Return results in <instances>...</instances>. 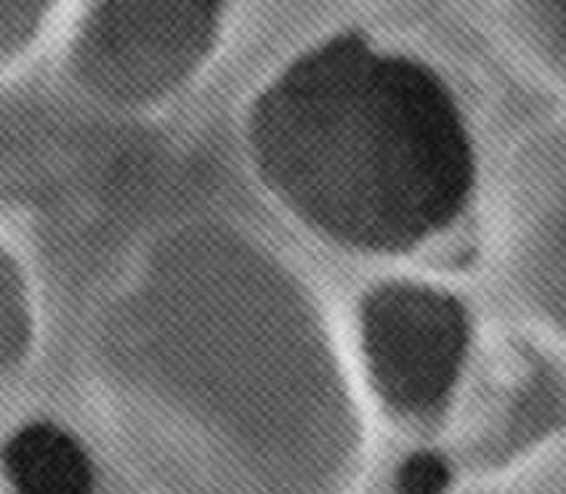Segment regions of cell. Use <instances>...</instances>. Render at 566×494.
Instances as JSON below:
<instances>
[{"instance_id":"obj_3","label":"cell","mask_w":566,"mask_h":494,"mask_svg":"<svg viewBox=\"0 0 566 494\" xmlns=\"http://www.w3.org/2000/svg\"><path fill=\"white\" fill-rule=\"evenodd\" d=\"M234 0H75L64 70L98 107L153 112L206 75Z\"/></svg>"},{"instance_id":"obj_9","label":"cell","mask_w":566,"mask_h":494,"mask_svg":"<svg viewBox=\"0 0 566 494\" xmlns=\"http://www.w3.org/2000/svg\"><path fill=\"white\" fill-rule=\"evenodd\" d=\"M62 0H0V77L28 62Z\"/></svg>"},{"instance_id":"obj_7","label":"cell","mask_w":566,"mask_h":494,"mask_svg":"<svg viewBox=\"0 0 566 494\" xmlns=\"http://www.w3.org/2000/svg\"><path fill=\"white\" fill-rule=\"evenodd\" d=\"M41 346V298L19 250L0 232V397L30 370Z\"/></svg>"},{"instance_id":"obj_6","label":"cell","mask_w":566,"mask_h":494,"mask_svg":"<svg viewBox=\"0 0 566 494\" xmlns=\"http://www.w3.org/2000/svg\"><path fill=\"white\" fill-rule=\"evenodd\" d=\"M3 494H94L83 441L54 420H30L0 441Z\"/></svg>"},{"instance_id":"obj_4","label":"cell","mask_w":566,"mask_h":494,"mask_svg":"<svg viewBox=\"0 0 566 494\" xmlns=\"http://www.w3.org/2000/svg\"><path fill=\"white\" fill-rule=\"evenodd\" d=\"M352 361L370 410L431 431L458 407L473 357V316L455 290L391 276L361 293Z\"/></svg>"},{"instance_id":"obj_8","label":"cell","mask_w":566,"mask_h":494,"mask_svg":"<svg viewBox=\"0 0 566 494\" xmlns=\"http://www.w3.org/2000/svg\"><path fill=\"white\" fill-rule=\"evenodd\" d=\"M500 22L516 54L566 91V0H500Z\"/></svg>"},{"instance_id":"obj_5","label":"cell","mask_w":566,"mask_h":494,"mask_svg":"<svg viewBox=\"0 0 566 494\" xmlns=\"http://www.w3.org/2000/svg\"><path fill=\"white\" fill-rule=\"evenodd\" d=\"M492 232L513 298L545 333L566 340V125L524 136L505 157Z\"/></svg>"},{"instance_id":"obj_1","label":"cell","mask_w":566,"mask_h":494,"mask_svg":"<svg viewBox=\"0 0 566 494\" xmlns=\"http://www.w3.org/2000/svg\"><path fill=\"white\" fill-rule=\"evenodd\" d=\"M85 388L142 494H357L370 404L312 282L195 216L130 255L85 333Z\"/></svg>"},{"instance_id":"obj_2","label":"cell","mask_w":566,"mask_h":494,"mask_svg":"<svg viewBox=\"0 0 566 494\" xmlns=\"http://www.w3.org/2000/svg\"><path fill=\"white\" fill-rule=\"evenodd\" d=\"M242 144L287 219L361 259L437 245L476 195V141L452 85L359 30L282 64L250 98Z\"/></svg>"},{"instance_id":"obj_10","label":"cell","mask_w":566,"mask_h":494,"mask_svg":"<svg viewBox=\"0 0 566 494\" xmlns=\"http://www.w3.org/2000/svg\"><path fill=\"white\" fill-rule=\"evenodd\" d=\"M447 484V471L431 454H418L410 460L399 479L401 494H442V486Z\"/></svg>"}]
</instances>
